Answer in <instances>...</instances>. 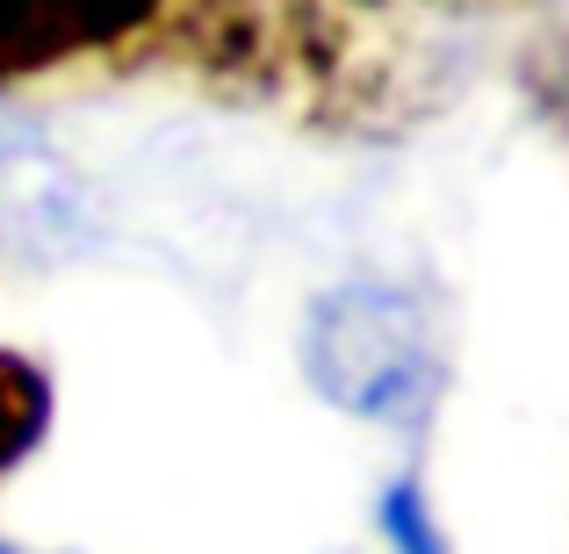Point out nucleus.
<instances>
[{
  "mask_svg": "<svg viewBox=\"0 0 569 554\" xmlns=\"http://www.w3.org/2000/svg\"><path fill=\"white\" fill-rule=\"evenodd\" d=\"M296 367H303L310 396L332 403L339 417L397 432L426 425L447 389L432 310L382 274H347L310 295L303 324H296Z\"/></svg>",
  "mask_w": 569,
  "mask_h": 554,
  "instance_id": "f257e3e1",
  "label": "nucleus"
},
{
  "mask_svg": "<svg viewBox=\"0 0 569 554\" xmlns=\"http://www.w3.org/2000/svg\"><path fill=\"white\" fill-rule=\"evenodd\" d=\"M0 554H14V547H8V541H0Z\"/></svg>",
  "mask_w": 569,
  "mask_h": 554,
  "instance_id": "423d86ee",
  "label": "nucleus"
},
{
  "mask_svg": "<svg viewBox=\"0 0 569 554\" xmlns=\"http://www.w3.org/2000/svg\"><path fill=\"white\" fill-rule=\"evenodd\" d=\"M353 8H432V0H353Z\"/></svg>",
  "mask_w": 569,
  "mask_h": 554,
  "instance_id": "39448f33",
  "label": "nucleus"
},
{
  "mask_svg": "<svg viewBox=\"0 0 569 554\" xmlns=\"http://www.w3.org/2000/svg\"><path fill=\"white\" fill-rule=\"evenodd\" d=\"M173 0H0V94L87 66H123L159 43Z\"/></svg>",
  "mask_w": 569,
  "mask_h": 554,
  "instance_id": "f03ea898",
  "label": "nucleus"
},
{
  "mask_svg": "<svg viewBox=\"0 0 569 554\" xmlns=\"http://www.w3.org/2000/svg\"><path fill=\"white\" fill-rule=\"evenodd\" d=\"M51 417H58V389L43 374V361L0 346V483L51 440Z\"/></svg>",
  "mask_w": 569,
  "mask_h": 554,
  "instance_id": "7ed1b4c3",
  "label": "nucleus"
},
{
  "mask_svg": "<svg viewBox=\"0 0 569 554\" xmlns=\"http://www.w3.org/2000/svg\"><path fill=\"white\" fill-rule=\"evenodd\" d=\"M376 533H382L389 554H455V547H447L440 512H432V497H426V483H418V475H389V483H382V497H376Z\"/></svg>",
  "mask_w": 569,
  "mask_h": 554,
  "instance_id": "20e7f679",
  "label": "nucleus"
}]
</instances>
